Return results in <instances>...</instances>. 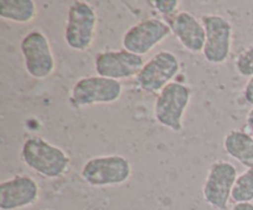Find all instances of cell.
Here are the masks:
<instances>
[{
  "mask_svg": "<svg viewBox=\"0 0 253 210\" xmlns=\"http://www.w3.org/2000/svg\"><path fill=\"white\" fill-rule=\"evenodd\" d=\"M20 157L30 169L47 179L63 177L71 167L68 153L40 136H30L24 141Z\"/></svg>",
  "mask_w": 253,
  "mask_h": 210,
  "instance_id": "obj_1",
  "label": "cell"
},
{
  "mask_svg": "<svg viewBox=\"0 0 253 210\" xmlns=\"http://www.w3.org/2000/svg\"><path fill=\"white\" fill-rule=\"evenodd\" d=\"M132 174L130 161L120 155L91 157L84 162L81 178L94 188L116 187L127 182Z\"/></svg>",
  "mask_w": 253,
  "mask_h": 210,
  "instance_id": "obj_2",
  "label": "cell"
},
{
  "mask_svg": "<svg viewBox=\"0 0 253 210\" xmlns=\"http://www.w3.org/2000/svg\"><path fill=\"white\" fill-rule=\"evenodd\" d=\"M98 16L93 5L83 0L71 2L64 25V41L69 48L78 52L89 49L95 40Z\"/></svg>",
  "mask_w": 253,
  "mask_h": 210,
  "instance_id": "obj_3",
  "label": "cell"
},
{
  "mask_svg": "<svg viewBox=\"0 0 253 210\" xmlns=\"http://www.w3.org/2000/svg\"><path fill=\"white\" fill-rule=\"evenodd\" d=\"M192 99V89L180 82H172L157 94L155 118L165 127L179 132L183 130V118Z\"/></svg>",
  "mask_w": 253,
  "mask_h": 210,
  "instance_id": "obj_4",
  "label": "cell"
},
{
  "mask_svg": "<svg viewBox=\"0 0 253 210\" xmlns=\"http://www.w3.org/2000/svg\"><path fill=\"white\" fill-rule=\"evenodd\" d=\"M123 84L119 81L100 76H88L78 79L71 89L69 101L76 108L113 104L120 99Z\"/></svg>",
  "mask_w": 253,
  "mask_h": 210,
  "instance_id": "obj_5",
  "label": "cell"
},
{
  "mask_svg": "<svg viewBox=\"0 0 253 210\" xmlns=\"http://www.w3.org/2000/svg\"><path fill=\"white\" fill-rule=\"evenodd\" d=\"M27 74L35 79H46L54 72L56 59L46 35L39 30L27 32L20 43Z\"/></svg>",
  "mask_w": 253,
  "mask_h": 210,
  "instance_id": "obj_6",
  "label": "cell"
},
{
  "mask_svg": "<svg viewBox=\"0 0 253 210\" xmlns=\"http://www.w3.org/2000/svg\"><path fill=\"white\" fill-rule=\"evenodd\" d=\"M237 177V169L231 162L225 160L212 162L203 185L205 203L216 210H226Z\"/></svg>",
  "mask_w": 253,
  "mask_h": 210,
  "instance_id": "obj_7",
  "label": "cell"
},
{
  "mask_svg": "<svg viewBox=\"0 0 253 210\" xmlns=\"http://www.w3.org/2000/svg\"><path fill=\"white\" fill-rule=\"evenodd\" d=\"M205 29V44L203 56L211 64H222L227 61L232 46V25L226 17L217 14L200 16Z\"/></svg>",
  "mask_w": 253,
  "mask_h": 210,
  "instance_id": "obj_8",
  "label": "cell"
},
{
  "mask_svg": "<svg viewBox=\"0 0 253 210\" xmlns=\"http://www.w3.org/2000/svg\"><path fill=\"white\" fill-rule=\"evenodd\" d=\"M180 62L170 51H160L145 62L135 78L137 85L146 93H160L178 76Z\"/></svg>",
  "mask_w": 253,
  "mask_h": 210,
  "instance_id": "obj_9",
  "label": "cell"
},
{
  "mask_svg": "<svg viewBox=\"0 0 253 210\" xmlns=\"http://www.w3.org/2000/svg\"><path fill=\"white\" fill-rule=\"evenodd\" d=\"M170 34L169 26L165 20L148 17L126 30L123 36V47L132 53L143 56L162 43Z\"/></svg>",
  "mask_w": 253,
  "mask_h": 210,
  "instance_id": "obj_10",
  "label": "cell"
},
{
  "mask_svg": "<svg viewBox=\"0 0 253 210\" xmlns=\"http://www.w3.org/2000/svg\"><path fill=\"white\" fill-rule=\"evenodd\" d=\"M145 61L142 56L127 49H105L98 52L94 58L96 76L119 81L136 78L142 69Z\"/></svg>",
  "mask_w": 253,
  "mask_h": 210,
  "instance_id": "obj_11",
  "label": "cell"
},
{
  "mask_svg": "<svg viewBox=\"0 0 253 210\" xmlns=\"http://www.w3.org/2000/svg\"><path fill=\"white\" fill-rule=\"evenodd\" d=\"M40 199L36 180L26 174H16L0 183V209L21 210L32 207Z\"/></svg>",
  "mask_w": 253,
  "mask_h": 210,
  "instance_id": "obj_12",
  "label": "cell"
},
{
  "mask_svg": "<svg viewBox=\"0 0 253 210\" xmlns=\"http://www.w3.org/2000/svg\"><path fill=\"white\" fill-rule=\"evenodd\" d=\"M163 20L167 22L170 32L185 49L192 53L203 52L205 44V29L200 19L189 11H178Z\"/></svg>",
  "mask_w": 253,
  "mask_h": 210,
  "instance_id": "obj_13",
  "label": "cell"
},
{
  "mask_svg": "<svg viewBox=\"0 0 253 210\" xmlns=\"http://www.w3.org/2000/svg\"><path fill=\"white\" fill-rule=\"evenodd\" d=\"M224 150L244 167L253 168V137L247 131L234 128L224 137Z\"/></svg>",
  "mask_w": 253,
  "mask_h": 210,
  "instance_id": "obj_14",
  "label": "cell"
},
{
  "mask_svg": "<svg viewBox=\"0 0 253 210\" xmlns=\"http://www.w3.org/2000/svg\"><path fill=\"white\" fill-rule=\"evenodd\" d=\"M37 15L34 0H0V16L16 24H29Z\"/></svg>",
  "mask_w": 253,
  "mask_h": 210,
  "instance_id": "obj_15",
  "label": "cell"
},
{
  "mask_svg": "<svg viewBox=\"0 0 253 210\" xmlns=\"http://www.w3.org/2000/svg\"><path fill=\"white\" fill-rule=\"evenodd\" d=\"M231 200L236 203H252L253 200V168H247L239 174L232 190Z\"/></svg>",
  "mask_w": 253,
  "mask_h": 210,
  "instance_id": "obj_16",
  "label": "cell"
},
{
  "mask_svg": "<svg viewBox=\"0 0 253 210\" xmlns=\"http://www.w3.org/2000/svg\"><path fill=\"white\" fill-rule=\"evenodd\" d=\"M235 68L237 73L245 78L253 77V43L245 47L235 58Z\"/></svg>",
  "mask_w": 253,
  "mask_h": 210,
  "instance_id": "obj_17",
  "label": "cell"
},
{
  "mask_svg": "<svg viewBox=\"0 0 253 210\" xmlns=\"http://www.w3.org/2000/svg\"><path fill=\"white\" fill-rule=\"evenodd\" d=\"M151 4L161 15H163V17H168L177 14L180 1L178 0H155V1H151Z\"/></svg>",
  "mask_w": 253,
  "mask_h": 210,
  "instance_id": "obj_18",
  "label": "cell"
},
{
  "mask_svg": "<svg viewBox=\"0 0 253 210\" xmlns=\"http://www.w3.org/2000/svg\"><path fill=\"white\" fill-rule=\"evenodd\" d=\"M244 98L250 105L253 106V77L247 81L246 85L244 88Z\"/></svg>",
  "mask_w": 253,
  "mask_h": 210,
  "instance_id": "obj_19",
  "label": "cell"
},
{
  "mask_svg": "<svg viewBox=\"0 0 253 210\" xmlns=\"http://www.w3.org/2000/svg\"><path fill=\"white\" fill-rule=\"evenodd\" d=\"M246 128H247V132H249L253 137V108L249 111V114H247Z\"/></svg>",
  "mask_w": 253,
  "mask_h": 210,
  "instance_id": "obj_20",
  "label": "cell"
},
{
  "mask_svg": "<svg viewBox=\"0 0 253 210\" xmlns=\"http://www.w3.org/2000/svg\"><path fill=\"white\" fill-rule=\"evenodd\" d=\"M231 210H253V203H236L232 205Z\"/></svg>",
  "mask_w": 253,
  "mask_h": 210,
  "instance_id": "obj_21",
  "label": "cell"
}]
</instances>
